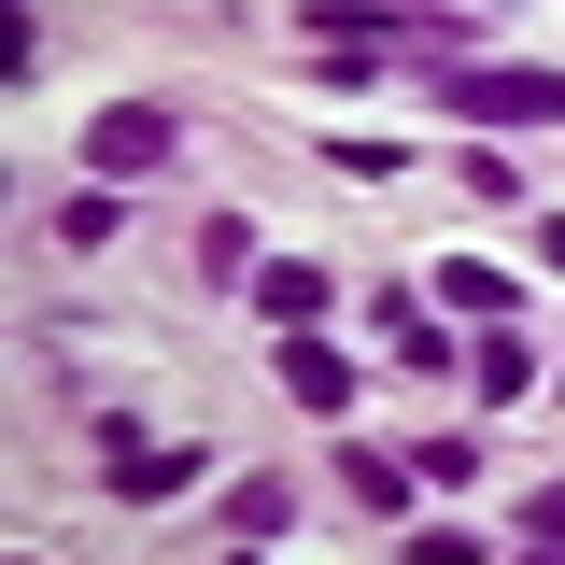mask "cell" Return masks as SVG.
Returning <instances> with one entry per match:
<instances>
[{"label": "cell", "mask_w": 565, "mask_h": 565, "mask_svg": "<svg viewBox=\"0 0 565 565\" xmlns=\"http://www.w3.org/2000/svg\"><path fill=\"white\" fill-rule=\"evenodd\" d=\"M481 396H537V353L509 340V326H494V340H481Z\"/></svg>", "instance_id": "7c38bea8"}, {"label": "cell", "mask_w": 565, "mask_h": 565, "mask_svg": "<svg viewBox=\"0 0 565 565\" xmlns=\"http://www.w3.org/2000/svg\"><path fill=\"white\" fill-rule=\"evenodd\" d=\"M438 297H452V311H481V326H494V311H509V297H523V282L494 269V255H452V269H438Z\"/></svg>", "instance_id": "ba28073f"}, {"label": "cell", "mask_w": 565, "mask_h": 565, "mask_svg": "<svg viewBox=\"0 0 565 565\" xmlns=\"http://www.w3.org/2000/svg\"><path fill=\"white\" fill-rule=\"evenodd\" d=\"M199 269H212V282L255 269V226H241V212H212V226H199Z\"/></svg>", "instance_id": "30bf717a"}, {"label": "cell", "mask_w": 565, "mask_h": 565, "mask_svg": "<svg viewBox=\"0 0 565 565\" xmlns=\"http://www.w3.org/2000/svg\"><path fill=\"white\" fill-rule=\"evenodd\" d=\"M282 396H297V411H326V424H340V411H353V367H340L326 340H282Z\"/></svg>", "instance_id": "8992f818"}, {"label": "cell", "mask_w": 565, "mask_h": 565, "mask_svg": "<svg viewBox=\"0 0 565 565\" xmlns=\"http://www.w3.org/2000/svg\"><path fill=\"white\" fill-rule=\"evenodd\" d=\"M452 184H467V199H481V212H509V199H523V170H509L494 141H481V156H452Z\"/></svg>", "instance_id": "8fae6325"}, {"label": "cell", "mask_w": 565, "mask_h": 565, "mask_svg": "<svg viewBox=\"0 0 565 565\" xmlns=\"http://www.w3.org/2000/svg\"><path fill=\"white\" fill-rule=\"evenodd\" d=\"M340 481L367 494V509H411V481H424V467H396V452H367V438H340Z\"/></svg>", "instance_id": "52a82bcc"}, {"label": "cell", "mask_w": 565, "mask_h": 565, "mask_svg": "<svg viewBox=\"0 0 565 565\" xmlns=\"http://www.w3.org/2000/svg\"><path fill=\"white\" fill-rule=\"evenodd\" d=\"M226 523H241V537H255V552H269L282 523H297V481H241V494H226Z\"/></svg>", "instance_id": "9c48e42d"}, {"label": "cell", "mask_w": 565, "mask_h": 565, "mask_svg": "<svg viewBox=\"0 0 565 565\" xmlns=\"http://www.w3.org/2000/svg\"><path fill=\"white\" fill-rule=\"evenodd\" d=\"M99 184H156L170 156H184V114L170 99H114V114H85V141H71Z\"/></svg>", "instance_id": "6da1fadb"}, {"label": "cell", "mask_w": 565, "mask_h": 565, "mask_svg": "<svg viewBox=\"0 0 565 565\" xmlns=\"http://www.w3.org/2000/svg\"><path fill=\"white\" fill-rule=\"evenodd\" d=\"M411 565H494V552L467 537V523H424V537H411Z\"/></svg>", "instance_id": "9a60e30c"}, {"label": "cell", "mask_w": 565, "mask_h": 565, "mask_svg": "<svg viewBox=\"0 0 565 565\" xmlns=\"http://www.w3.org/2000/svg\"><path fill=\"white\" fill-rule=\"evenodd\" d=\"M396 29H411V14H353V0H311V71H326V85H382V71H396Z\"/></svg>", "instance_id": "277c9868"}, {"label": "cell", "mask_w": 565, "mask_h": 565, "mask_svg": "<svg viewBox=\"0 0 565 565\" xmlns=\"http://www.w3.org/2000/svg\"><path fill=\"white\" fill-rule=\"evenodd\" d=\"M523 537H537V552H565V481H537V494H523Z\"/></svg>", "instance_id": "2e32d148"}, {"label": "cell", "mask_w": 565, "mask_h": 565, "mask_svg": "<svg viewBox=\"0 0 565 565\" xmlns=\"http://www.w3.org/2000/svg\"><path fill=\"white\" fill-rule=\"evenodd\" d=\"M537 255H552V269H565V212H552V226H537Z\"/></svg>", "instance_id": "e0dca14e"}, {"label": "cell", "mask_w": 565, "mask_h": 565, "mask_svg": "<svg viewBox=\"0 0 565 565\" xmlns=\"http://www.w3.org/2000/svg\"><path fill=\"white\" fill-rule=\"evenodd\" d=\"M99 481L128 494V509H170V494H199V481H212V452H184V438L156 452L128 411H99Z\"/></svg>", "instance_id": "3957f363"}, {"label": "cell", "mask_w": 565, "mask_h": 565, "mask_svg": "<svg viewBox=\"0 0 565 565\" xmlns=\"http://www.w3.org/2000/svg\"><path fill=\"white\" fill-rule=\"evenodd\" d=\"M382 340H396V367H452V340H438L424 311H396V297H382Z\"/></svg>", "instance_id": "4fadbf2b"}, {"label": "cell", "mask_w": 565, "mask_h": 565, "mask_svg": "<svg viewBox=\"0 0 565 565\" xmlns=\"http://www.w3.org/2000/svg\"><path fill=\"white\" fill-rule=\"evenodd\" d=\"M382 14H424V0H382Z\"/></svg>", "instance_id": "ac0fdd59"}, {"label": "cell", "mask_w": 565, "mask_h": 565, "mask_svg": "<svg viewBox=\"0 0 565 565\" xmlns=\"http://www.w3.org/2000/svg\"><path fill=\"white\" fill-rule=\"evenodd\" d=\"M326 170H340V184H396L411 156H396V141H326Z\"/></svg>", "instance_id": "5bb4252c"}, {"label": "cell", "mask_w": 565, "mask_h": 565, "mask_svg": "<svg viewBox=\"0 0 565 565\" xmlns=\"http://www.w3.org/2000/svg\"><path fill=\"white\" fill-rule=\"evenodd\" d=\"M438 99H452L467 128H565V71H481V57H452Z\"/></svg>", "instance_id": "7a4b0ae2"}, {"label": "cell", "mask_w": 565, "mask_h": 565, "mask_svg": "<svg viewBox=\"0 0 565 565\" xmlns=\"http://www.w3.org/2000/svg\"><path fill=\"white\" fill-rule=\"evenodd\" d=\"M241 297H255V311H269V340H311V326H326V297H340V282L311 269V255H269V269L241 282Z\"/></svg>", "instance_id": "5b68a950"}, {"label": "cell", "mask_w": 565, "mask_h": 565, "mask_svg": "<svg viewBox=\"0 0 565 565\" xmlns=\"http://www.w3.org/2000/svg\"><path fill=\"white\" fill-rule=\"evenodd\" d=\"M537 565H565V552H537Z\"/></svg>", "instance_id": "d6986e66"}]
</instances>
